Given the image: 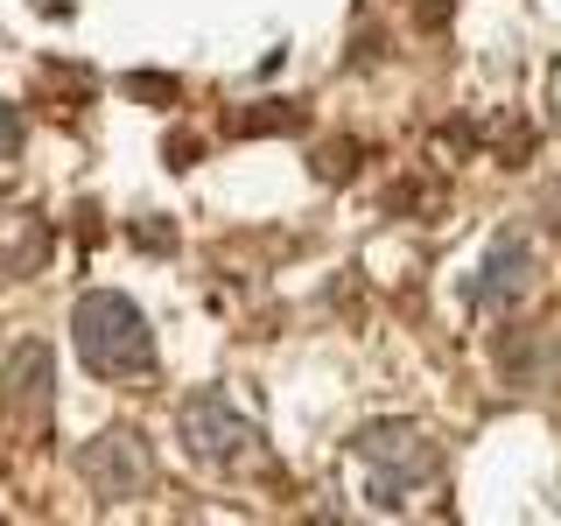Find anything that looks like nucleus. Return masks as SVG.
<instances>
[{
  "instance_id": "0eeeda50",
  "label": "nucleus",
  "mask_w": 561,
  "mask_h": 526,
  "mask_svg": "<svg viewBox=\"0 0 561 526\" xmlns=\"http://www.w3.org/2000/svg\"><path fill=\"white\" fill-rule=\"evenodd\" d=\"M49 260V232H43V218L35 210H8V225H0V267H8L14 281L35 274Z\"/></svg>"
},
{
  "instance_id": "7ed1b4c3",
  "label": "nucleus",
  "mask_w": 561,
  "mask_h": 526,
  "mask_svg": "<svg viewBox=\"0 0 561 526\" xmlns=\"http://www.w3.org/2000/svg\"><path fill=\"white\" fill-rule=\"evenodd\" d=\"M175 435H183V449L197 456V464H210V470H245V464H260V428L218 393V386H204V393L183 400Z\"/></svg>"
},
{
  "instance_id": "f8f14e48",
  "label": "nucleus",
  "mask_w": 561,
  "mask_h": 526,
  "mask_svg": "<svg viewBox=\"0 0 561 526\" xmlns=\"http://www.w3.org/2000/svg\"><path fill=\"white\" fill-rule=\"evenodd\" d=\"M197 162V140H169V169H190Z\"/></svg>"
},
{
  "instance_id": "9b49d317",
  "label": "nucleus",
  "mask_w": 561,
  "mask_h": 526,
  "mask_svg": "<svg viewBox=\"0 0 561 526\" xmlns=\"http://www.w3.org/2000/svg\"><path fill=\"white\" fill-rule=\"evenodd\" d=\"M14 148H22V113H14V105L0 99V162H8Z\"/></svg>"
},
{
  "instance_id": "1a4fd4ad",
  "label": "nucleus",
  "mask_w": 561,
  "mask_h": 526,
  "mask_svg": "<svg viewBox=\"0 0 561 526\" xmlns=\"http://www.w3.org/2000/svg\"><path fill=\"white\" fill-rule=\"evenodd\" d=\"M232 127L239 134H280V127H302V105H267V113H232Z\"/></svg>"
},
{
  "instance_id": "39448f33",
  "label": "nucleus",
  "mask_w": 561,
  "mask_h": 526,
  "mask_svg": "<svg viewBox=\"0 0 561 526\" xmlns=\"http://www.w3.org/2000/svg\"><path fill=\"white\" fill-rule=\"evenodd\" d=\"M526 288H534V239H526L519 225H505V232L484 245L478 274L463 281V302L484 309V316H499V309H519Z\"/></svg>"
},
{
  "instance_id": "6e6552de",
  "label": "nucleus",
  "mask_w": 561,
  "mask_h": 526,
  "mask_svg": "<svg viewBox=\"0 0 561 526\" xmlns=\"http://www.w3.org/2000/svg\"><path fill=\"white\" fill-rule=\"evenodd\" d=\"M554 338H540V330H526V338H505L499 344V365H505V379L513 386H548L554 379Z\"/></svg>"
},
{
  "instance_id": "9d476101",
  "label": "nucleus",
  "mask_w": 561,
  "mask_h": 526,
  "mask_svg": "<svg viewBox=\"0 0 561 526\" xmlns=\"http://www.w3.org/2000/svg\"><path fill=\"white\" fill-rule=\"evenodd\" d=\"M127 92L134 99H154V105H175V99H183V84H175V78H154V70H134Z\"/></svg>"
},
{
  "instance_id": "f03ea898",
  "label": "nucleus",
  "mask_w": 561,
  "mask_h": 526,
  "mask_svg": "<svg viewBox=\"0 0 561 526\" xmlns=\"http://www.w3.org/2000/svg\"><path fill=\"white\" fill-rule=\"evenodd\" d=\"M351 456L365 464V499L379 513H400L408 491L435 484V470H443V449H435V435L421 421H365L351 435Z\"/></svg>"
},
{
  "instance_id": "423d86ee",
  "label": "nucleus",
  "mask_w": 561,
  "mask_h": 526,
  "mask_svg": "<svg viewBox=\"0 0 561 526\" xmlns=\"http://www.w3.org/2000/svg\"><path fill=\"white\" fill-rule=\"evenodd\" d=\"M8 414H14V428L28 435V443H43L49 435V414H57V358H49V344H14V358H8Z\"/></svg>"
},
{
  "instance_id": "f257e3e1",
  "label": "nucleus",
  "mask_w": 561,
  "mask_h": 526,
  "mask_svg": "<svg viewBox=\"0 0 561 526\" xmlns=\"http://www.w3.org/2000/svg\"><path fill=\"white\" fill-rule=\"evenodd\" d=\"M70 344H78V358L92 365L99 379H140V373H154L148 309H140L134 295H119V288L78 295V309H70Z\"/></svg>"
},
{
  "instance_id": "20e7f679",
  "label": "nucleus",
  "mask_w": 561,
  "mask_h": 526,
  "mask_svg": "<svg viewBox=\"0 0 561 526\" xmlns=\"http://www.w3.org/2000/svg\"><path fill=\"white\" fill-rule=\"evenodd\" d=\"M78 478L99 505H134L154 491V449L140 428H105L78 449Z\"/></svg>"
},
{
  "instance_id": "ddd939ff",
  "label": "nucleus",
  "mask_w": 561,
  "mask_h": 526,
  "mask_svg": "<svg viewBox=\"0 0 561 526\" xmlns=\"http://www.w3.org/2000/svg\"><path fill=\"white\" fill-rule=\"evenodd\" d=\"M548 105H554V127H561V64H554V92H548Z\"/></svg>"
}]
</instances>
